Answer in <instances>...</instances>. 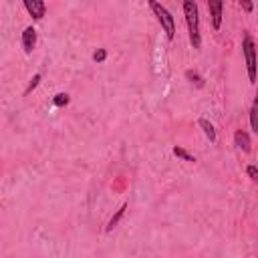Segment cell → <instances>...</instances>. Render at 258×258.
<instances>
[{
    "instance_id": "cell-1",
    "label": "cell",
    "mask_w": 258,
    "mask_h": 258,
    "mask_svg": "<svg viewBox=\"0 0 258 258\" xmlns=\"http://www.w3.org/2000/svg\"><path fill=\"white\" fill-rule=\"evenodd\" d=\"M183 16H185V24H187V32H189V42L194 48H202V34H200V12H198V4L194 0H185L183 2Z\"/></svg>"
},
{
    "instance_id": "cell-2",
    "label": "cell",
    "mask_w": 258,
    "mask_h": 258,
    "mask_svg": "<svg viewBox=\"0 0 258 258\" xmlns=\"http://www.w3.org/2000/svg\"><path fill=\"white\" fill-rule=\"evenodd\" d=\"M242 52H244V60H246L248 81L256 83L258 81V58H256V44H254L250 34H246L242 40Z\"/></svg>"
},
{
    "instance_id": "cell-3",
    "label": "cell",
    "mask_w": 258,
    "mask_h": 258,
    "mask_svg": "<svg viewBox=\"0 0 258 258\" xmlns=\"http://www.w3.org/2000/svg\"><path fill=\"white\" fill-rule=\"evenodd\" d=\"M149 8H151V12L155 14V18H157V22L161 24V28L165 30L167 38L171 40V38L175 36V22H173L171 12H169L163 4H159V2H155V0H151V2H149Z\"/></svg>"
},
{
    "instance_id": "cell-4",
    "label": "cell",
    "mask_w": 258,
    "mask_h": 258,
    "mask_svg": "<svg viewBox=\"0 0 258 258\" xmlns=\"http://www.w3.org/2000/svg\"><path fill=\"white\" fill-rule=\"evenodd\" d=\"M24 8L34 20H40L46 12V4L42 0H24Z\"/></svg>"
},
{
    "instance_id": "cell-5",
    "label": "cell",
    "mask_w": 258,
    "mask_h": 258,
    "mask_svg": "<svg viewBox=\"0 0 258 258\" xmlns=\"http://www.w3.org/2000/svg\"><path fill=\"white\" fill-rule=\"evenodd\" d=\"M208 10H210V14H212V24H214V28L220 30V26H222L224 2H220V0H210V2H208Z\"/></svg>"
},
{
    "instance_id": "cell-6",
    "label": "cell",
    "mask_w": 258,
    "mask_h": 258,
    "mask_svg": "<svg viewBox=\"0 0 258 258\" xmlns=\"http://www.w3.org/2000/svg\"><path fill=\"white\" fill-rule=\"evenodd\" d=\"M34 46H36V28L26 26L24 32H22V48H24V52L30 54L34 50Z\"/></svg>"
},
{
    "instance_id": "cell-7",
    "label": "cell",
    "mask_w": 258,
    "mask_h": 258,
    "mask_svg": "<svg viewBox=\"0 0 258 258\" xmlns=\"http://www.w3.org/2000/svg\"><path fill=\"white\" fill-rule=\"evenodd\" d=\"M234 143H236L244 153H248V151H250V145H252L250 135H248L246 131H242V129H238V131L234 133Z\"/></svg>"
},
{
    "instance_id": "cell-8",
    "label": "cell",
    "mask_w": 258,
    "mask_h": 258,
    "mask_svg": "<svg viewBox=\"0 0 258 258\" xmlns=\"http://www.w3.org/2000/svg\"><path fill=\"white\" fill-rule=\"evenodd\" d=\"M198 125L202 127V131H204V135L210 139V141H216V129H214V125L206 119V117H200V121H198Z\"/></svg>"
},
{
    "instance_id": "cell-9",
    "label": "cell",
    "mask_w": 258,
    "mask_h": 258,
    "mask_svg": "<svg viewBox=\"0 0 258 258\" xmlns=\"http://www.w3.org/2000/svg\"><path fill=\"white\" fill-rule=\"evenodd\" d=\"M250 125H252V131L258 133V89L254 95V103L250 107Z\"/></svg>"
},
{
    "instance_id": "cell-10",
    "label": "cell",
    "mask_w": 258,
    "mask_h": 258,
    "mask_svg": "<svg viewBox=\"0 0 258 258\" xmlns=\"http://www.w3.org/2000/svg\"><path fill=\"white\" fill-rule=\"evenodd\" d=\"M125 210H127V204H123V206H121V208H119V210L115 212V216H113V218L109 220V224H107V228H105L107 232H111V230H113V228H115V226L119 224V220L123 218V214H125Z\"/></svg>"
},
{
    "instance_id": "cell-11",
    "label": "cell",
    "mask_w": 258,
    "mask_h": 258,
    "mask_svg": "<svg viewBox=\"0 0 258 258\" xmlns=\"http://www.w3.org/2000/svg\"><path fill=\"white\" fill-rule=\"evenodd\" d=\"M171 151H173V155H175V157H179V159H183V161H196V157H194L191 153H187L183 147H177V145H175Z\"/></svg>"
},
{
    "instance_id": "cell-12",
    "label": "cell",
    "mask_w": 258,
    "mask_h": 258,
    "mask_svg": "<svg viewBox=\"0 0 258 258\" xmlns=\"http://www.w3.org/2000/svg\"><path fill=\"white\" fill-rule=\"evenodd\" d=\"M185 79H187L189 83H194L196 87H204V79H202L196 71H191V69H189V71H185Z\"/></svg>"
},
{
    "instance_id": "cell-13",
    "label": "cell",
    "mask_w": 258,
    "mask_h": 258,
    "mask_svg": "<svg viewBox=\"0 0 258 258\" xmlns=\"http://www.w3.org/2000/svg\"><path fill=\"white\" fill-rule=\"evenodd\" d=\"M69 101H71V97H69L67 93H58V95H54V99H52L54 107H64V105H69Z\"/></svg>"
},
{
    "instance_id": "cell-14",
    "label": "cell",
    "mask_w": 258,
    "mask_h": 258,
    "mask_svg": "<svg viewBox=\"0 0 258 258\" xmlns=\"http://www.w3.org/2000/svg\"><path fill=\"white\" fill-rule=\"evenodd\" d=\"M246 173H248V177L258 185V167H256V165H248V167H246Z\"/></svg>"
},
{
    "instance_id": "cell-15",
    "label": "cell",
    "mask_w": 258,
    "mask_h": 258,
    "mask_svg": "<svg viewBox=\"0 0 258 258\" xmlns=\"http://www.w3.org/2000/svg\"><path fill=\"white\" fill-rule=\"evenodd\" d=\"M105 58H107V50H105V48H97V50L93 52V60H95V62H103Z\"/></svg>"
},
{
    "instance_id": "cell-16",
    "label": "cell",
    "mask_w": 258,
    "mask_h": 258,
    "mask_svg": "<svg viewBox=\"0 0 258 258\" xmlns=\"http://www.w3.org/2000/svg\"><path fill=\"white\" fill-rule=\"evenodd\" d=\"M38 81H40V73H36L32 79H30V83H28V87H26V91H24V95H28L32 89H36V85H38Z\"/></svg>"
},
{
    "instance_id": "cell-17",
    "label": "cell",
    "mask_w": 258,
    "mask_h": 258,
    "mask_svg": "<svg viewBox=\"0 0 258 258\" xmlns=\"http://www.w3.org/2000/svg\"><path fill=\"white\" fill-rule=\"evenodd\" d=\"M240 6H242L246 12H252V8H254V6H252V2H246V0H242V2H240Z\"/></svg>"
}]
</instances>
